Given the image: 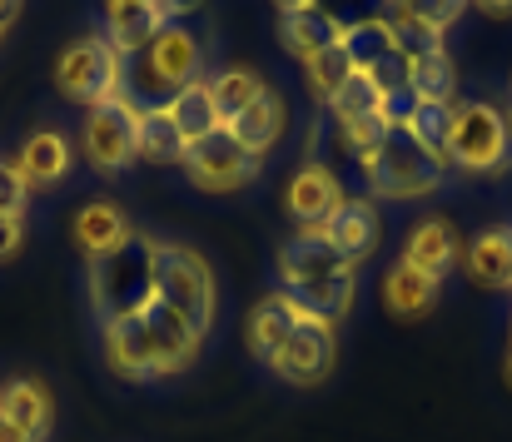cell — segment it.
I'll return each mask as SVG.
<instances>
[{"instance_id":"obj_1","label":"cell","mask_w":512,"mask_h":442,"mask_svg":"<svg viewBox=\"0 0 512 442\" xmlns=\"http://www.w3.org/2000/svg\"><path fill=\"white\" fill-rule=\"evenodd\" d=\"M279 284V294H289L299 308L339 323L358 298V269L324 239V229H299L279 249Z\"/></svg>"},{"instance_id":"obj_2","label":"cell","mask_w":512,"mask_h":442,"mask_svg":"<svg viewBox=\"0 0 512 442\" xmlns=\"http://www.w3.org/2000/svg\"><path fill=\"white\" fill-rule=\"evenodd\" d=\"M204 70V45L194 35V25L170 20L145 50L125 55V75H120V95L145 115V110H165L184 85H194Z\"/></svg>"},{"instance_id":"obj_3","label":"cell","mask_w":512,"mask_h":442,"mask_svg":"<svg viewBox=\"0 0 512 442\" xmlns=\"http://www.w3.org/2000/svg\"><path fill=\"white\" fill-rule=\"evenodd\" d=\"M155 264H160V239L130 229L120 244L90 259V308L95 318H135L155 303Z\"/></svg>"},{"instance_id":"obj_4","label":"cell","mask_w":512,"mask_h":442,"mask_svg":"<svg viewBox=\"0 0 512 442\" xmlns=\"http://www.w3.org/2000/svg\"><path fill=\"white\" fill-rule=\"evenodd\" d=\"M358 174L368 184V199H428L443 189V159L418 145L408 125H388Z\"/></svg>"},{"instance_id":"obj_5","label":"cell","mask_w":512,"mask_h":442,"mask_svg":"<svg viewBox=\"0 0 512 442\" xmlns=\"http://www.w3.org/2000/svg\"><path fill=\"white\" fill-rule=\"evenodd\" d=\"M155 298L189 323L194 338H209L214 313H219V284H214V269H209V259L199 249H189V244H160Z\"/></svg>"},{"instance_id":"obj_6","label":"cell","mask_w":512,"mask_h":442,"mask_svg":"<svg viewBox=\"0 0 512 442\" xmlns=\"http://www.w3.org/2000/svg\"><path fill=\"white\" fill-rule=\"evenodd\" d=\"M448 164H458L463 174H503L512 164L508 110H498V105H488V100H463V105H453Z\"/></svg>"},{"instance_id":"obj_7","label":"cell","mask_w":512,"mask_h":442,"mask_svg":"<svg viewBox=\"0 0 512 442\" xmlns=\"http://www.w3.org/2000/svg\"><path fill=\"white\" fill-rule=\"evenodd\" d=\"M120 75H125V60L115 55V45L105 40V30L70 40L60 50V60H55V90L70 105H85V110L115 100L120 95Z\"/></svg>"},{"instance_id":"obj_8","label":"cell","mask_w":512,"mask_h":442,"mask_svg":"<svg viewBox=\"0 0 512 442\" xmlns=\"http://www.w3.org/2000/svg\"><path fill=\"white\" fill-rule=\"evenodd\" d=\"M334 363H339V323L299 308V323L284 338V348L269 363V373L279 383H289V388H319V383H329Z\"/></svg>"},{"instance_id":"obj_9","label":"cell","mask_w":512,"mask_h":442,"mask_svg":"<svg viewBox=\"0 0 512 442\" xmlns=\"http://www.w3.org/2000/svg\"><path fill=\"white\" fill-rule=\"evenodd\" d=\"M179 169L204 194H239V189H249L264 174V159H254L229 130H214V135H204V140H194L184 149Z\"/></svg>"},{"instance_id":"obj_10","label":"cell","mask_w":512,"mask_h":442,"mask_svg":"<svg viewBox=\"0 0 512 442\" xmlns=\"http://www.w3.org/2000/svg\"><path fill=\"white\" fill-rule=\"evenodd\" d=\"M85 159L100 174H120L140 159V110L115 95L85 115Z\"/></svg>"},{"instance_id":"obj_11","label":"cell","mask_w":512,"mask_h":442,"mask_svg":"<svg viewBox=\"0 0 512 442\" xmlns=\"http://www.w3.org/2000/svg\"><path fill=\"white\" fill-rule=\"evenodd\" d=\"M140 328H145V348H150V368H155V378L189 373V368L199 363L204 338H194V333H189V323H184L174 308H165L160 298L140 313Z\"/></svg>"},{"instance_id":"obj_12","label":"cell","mask_w":512,"mask_h":442,"mask_svg":"<svg viewBox=\"0 0 512 442\" xmlns=\"http://www.w3.org/2000/svg\"><path fill=\"white\" fill-rule=\"evenodd\" d=\"M343 199H348V194H343L339 174H334L324 159H304V164L289 174V189H284V204H289V214L299 219V229H324Z\"/></svg>"},{"instance_id":"obj_13","label":"cell","mask_w":512,"mask_h":442,"mask_svg":"<svg viewBox=\"0 0 512 442\" xmlns=\"http://www.w3.org/2000/svg\"><path fill=\"white\" fill-rule=\"evenodd\" d=\"M324 239L339 249L353 269H363V264L378 254V244H383V214H378V199H368V194H348L339 209H334V219L324 224Z\"/></svg>"},{"instance_id":"obj_14","label":"cell","mask_w":512,"mask_h":442,"mask_svg":"<svg viewBox=\"0 0 512 442\" xmlns=\"http://www.w3.org/2000/svg\"><path fill=\"white\" fill-rule=\"evenodd\" d=\"M458 249H463L458 229H453L448 219L428 214V219H418V224L408 229V239H403V264L418 269L423 279L443 284V279L453 274V264H458Z\"/></svg>"},{"instance_id":"obj_15","label":"cell","mask_w":512,"mask_h":442,"mask_svg":"<svg viewBox=\"0 0 512 442\" xmlns=\"http://www.w3.org/2000/svg\"><path fill=\"white\" fill-rule=\"evenodd\" d=\"M100 353H105V368H110L120 383H155L140 313H135V318H105V323H100Z\"/></svg>"},{"instance_id":"obj_16","label":"cell","mask_w":512,"mask_h":442,"mask_svg":"<svg viewBox=\"0 0 512 442\" xmlns=\"http://www.w3.org/2000/svg\"><path fill=\"white\" fill-rule=\"evenodd\" d=\"M463 269L478 289L488 294H512V224H488L468 239Z\"/></svg>"},{"instance_id":"obj_17","label":"cell","mask_w":512,"mask_h":442,"mask_svg":"<svg viewBox=\"0 0 512 442\" xmlns=\"http://www.w3.org/2000/svg\"><path fill=\"white\" fill-rule=\"evenodd\" d=\"M165 25H170V15L160 10V0H105V40L115 45L120 60L145 50Z\"/></svg>"},{"instance_id":"obj_18","label":"cell","mask_w":512,"mask_h":442,"mask_svg":"<svg viewBox=\"0 0 512 442\" xmlns=\"http://www.w3.org/2000/svg\"><path fill=\"white\" fill-rule=\"evenodd\" d=\"M294 323H299V303H294V298L289 294H264L254 308H249V328H244L249 353L269 368V363L279 358L284 338L294 333Z\"/></svg>"},{"instance_id":"obj_19","label":"cell","mask_w":512,"mask_h":442,"mask_svg":"<svg viewBox=\"0 0 512 442\" xmlns=\"http://www.w3.org/2000/svg\"><path fill=\"white\" fill-rule=\"evenodd\" d=\"M239 145L249 149L254 159H264L269 149L284 140V130H289V105H284V95H274V90H264L249 110H239L229 125H224Z\"/></svg>"},{"instance_id":"obj_20","label":"cell","mask_w":512,"mask_h":442,"mask_svg":"<svg viewBox=\"0 0 512 442\" xmlns=\"http://www.w3.org/2000/svg\"><path fill=\"white\" fill-rule=\"evenodd\" d=\"M0 418H10L25 438L45 442L50 438V423H55V403H50V388L40 378H10L0 388Z\"/></svg>"},{"instance_id":"obj_21","label":"cell","mask_w":512,"mask_h":442,"mask_svg":"<svg viewBox=\"0 0 512 442\" xmlns=\"http://www.w3.org/2000/svg\"><path fill=\"white\" fill-rule=\"evenodd\" d=\"M15 169L30 189H55L70 174V140L60 130H35L25 135V145L15 154Z\"/></svg>"},{"instance_id":"obj_22","label":"cell","mask_w":512,"mask_h":442,"mask_svg":"<svg viewBox=\"0 0 512 442\" xmlns=\"http://www.w3.org/2000/svg\"><path fill=\"white\" fill-rule=\"evenodd\" d=\"M438 294H443V284H433V279H423L418 269H408L403 259L383 274V284H378V298H383V308L393 313V318H423V313H433L438 308Z\"/></svg>"},{"instance_id":"obj_23","label":"cell","mask_w":512,"mask_h":442,"mask_svg":"<svg viewBox=\"0 0 512 442\" xmlns=\"http://www.w3.org/2000/svg\"><path fill=\"white\" fill-rule=\"evenodd\" d=\"M279 35H284V45H289V55L294 60H314L319 50H329V45H339V20L329 15V10H319V5H309V10H284L279 15Z\"/></svg>"},{"instance_id":"obj_24","label":"cell","mask_w":512,"mask_h":442,"mask_svg":"<svg viewBox=\"0 0 512 442\" xmlns=\"http://www.w3.org/2000/svg\"><path fill=\"white\" fill-rule=\"evenodd\" d=\"M343 55L353 60V70L358 75H368V70H378L388 55H398V40H393V25H388V15H368V20H353L348 30L339 35Z\"/></svg>"},{"instance_id":"obj_25","label":"cell","mask_w":512,"mask_h":442,"mask_svg":"<svg viewBox=\"0 0 512 442\" xmlns=\"http://www.w3.org/2000/svg\"><path fill=\"white\" fill-rule=\"evenodd\" d=\"M165 115L174 120V130L184 135V145H194V140L224 130V120H219V110H214V100H209V80H204V75L174 95L170 105H165Z\"/></svg>"},{"instance_id":"obj_26","label":"cell","mask_w":512,"mask_h":442,"mask_svg":"<svg viewBox=\"0 0 512 442\" xmlns=\"http://www.w3.org/2000/svg\"><path fill=\"white\" fill-rule=\"evenodd\" d=\"M130 234V219H125V209L115 204V199H90L80 214H75V244L95 259V254H105L110 244H120Z\"/></svg>"},{"instance_id":"obj_27","label":"cell","mask_w":512,"mask_h":442,"mask_svg":"<svg viewBox=\"0 0 512 442\" xmlns=\"http://www.w3.org/2000/svg\"><path fill=\"white\" fill-rule=\"evenodd\" d=\"M408 90H413L418 105H453V95H458V65L448 60V50L408 60Z\"/></svg>"},{"instance_id":"obj_28","label":"cell","mask_w":512,"mask_h":442,"mask_svg":"<svg viewBox=\"0 0 512 442\" xmlns=\"http://www.w3.org/2000/svg\"><path fill=\"white\" fill-rule=\"evenodd\" d=\"M264 90H269L264 75H259V70H244V65H229V70H219V75L209 80V100H214V110H219L224 125H229L239 110H249Z\"/></svg>"},{"instance_id":"obj_29","label":"cell","mask_w":512,"mask_h":442,"mask_svg":"<svg viewBox=\"0 0 512 442\" xmlns=\"http://www.w3.org/2000/svg\"><path fill=\"white\" fill-rule=\"evenodd\" d=\"M304 75H309V95H314L319 105H329L358 70H353V60L343 55V45H329V50H319V55L304 65Z\"/></svg>"},{"instance_id":"obj_30","label":"cell","mask_w":512,"mask_h":442,"mask_svg":"<svg viewBox=\"0 0 512 442\" xmlns=\"http://www.w3.org/2000/svg\"><path fill=\"white\" fill-rule=\"evenodd\" d=\"M378 110H383V90L368 80V75H353L348 85H343L339 95L329 100V115H334V125H353V120H378Z\"/></svg>"},{"instance_id":"obj_31","label":"cell","mask_w":512,"mask_h":442,"mask_svg":"<svg viewBox=\"0 0 512 442\" xmlns=\"http://www.w3.org/2000/svg\"><path fill=\"white\" fill-rule=\"evenodd\" d=\"M184 135L174 130V120L165 110H145L140 115V154L160 159V164H184Z\"/></svg>"},{"instance_id":"obj_32","label":"cell","mask_w":512,"mask_h":442,"mask_svg":"<svg viewBox=\"0 0 512 442\" xmlns=\"http://www.w3.org/2000/svg\"><path fill=\"white\" fill-rule=\"evenodd\" d=\"M388 25H393V40H398V50H403L408 60L438 55V50H443V35H438L433 25H423L408 5H388Z\"/></svg>"},{"instance_id":"obj_33","label":"cell","mask_w":512,"mask_h":442,"mask_svg":"<svg viewBox=\"0 0 512 442\" xmlns=\"http://www.w3.org/2000/svg\"><path fill=\"white\" fill-rule=\"evenodd\" d=\"M448 125H453V105H418L413 120H408L413 140L428 149L433 159H443V164H448Z\"/></svg>"},{"instance_id":"obj_34","label":"cell","mask_w":512,"mask_h":442,"mask_svg":"<svg viewBox=\"0 0 512 442\" xmlns=\"http://www.w3.org/2000/svg\"><path fill=\"white\" fill-rule=\"evenodd\" d=\"M423 25H433L438 35H448L458 20H463V10H468V0H403Z\"/></svg>"},{"instance_id":"obj_35","label":"cell","mask_w":512,"mask_h":442,"mask_svg":"<svg viewBox=\"0 0 512 442\" xmlns=\"http://www.w3.org/2000/svg\"><path fill=\"white\" fill-rule=\"evenodd\" d=\"M25 194L30 184L20 179L15 159H0V214H25Z\"/></svg>"},{"instance_id":"obj_36","label":"cell","mask_w":512,"mask_h":442,"mask_svg":"<svg viewBox=\"0 0 512 442\" xmlns=\"http://www.w3.org/2000/svg\"><path fill=\"white\" fill-rule=\"evenodd\" d=\"M413 110H418L413 90H388V95H383V110H378V120H383V125H408V120H413Z\"/></svg>"},{"instance_id":"obj_37","label":"cell","mask_w":512,"mask_h":442,"mask_svg":"<svg viewBox=\"0 0 512 442\" xmlns=\"http://www.w3.org/2000/svg\"><path fill=\"white\" fill-rule=\"evenodd\" d=\"M25 244V214H0V259H15Z\"/></svg>"},{"instance_id":"obj_38","label":"cell","mask_w":512,"mask_h":442,"mask_svg":"<svg viewBox=\"0 0 512 442\" xmlns=\"http://www.w3.org/2000/svg\"><path fill=\"white\" fill-rule=\"evenodd\" d=\"M204 0H160V10L170 15V20H184V15H194Z\"/></svg>"},{"instance_id":"obj_39","label":"cell","mask_w":512,"mask_h":442,"mask_svg":"<svg viewBox=\"0 0 512 442\" xmlns=\"http://www.w3.org/2000/svg\"><path fill=\"white\" fill-rule=\"evenodd\" d=\"M468 5H478L483 15H498V20H503V15H512V0H468Z\"/></svg>"},{"instance_id":"obj_40","label":"cell","mask_w":512,"mask_h":442,"mask_svg":"<svg viewBox=\"0 0 512 442\" xmlns=\"http://www.w3.org/2000/svg\"><path fill=\"white\" fill-rule=\"evenodd\" d=\"M20 5H25V0H0V30H10V25H15Z\"/></svg>"},{"instance_id":"obj_41","label":"cell","mask_w":512,"mask_h":442,"mask_svg":"<svg viewBox=\"0 0 512 442\" xmlns=\"http://www.w3.org/2000/svg\"><path fill=\"white\" fill-rule=\"evenodd\" d=\"M0 442H35V438H25V433L10 423V418H0Z\"/></svg>"},{"instance_id":"obj_42","label":"cell","mask_w":512,"mask_h":442,"mask_svg":"<svg viewBox=\"0 0 512 442\" xmlns=\"http://www.w3.org/2000/svg\"><path fill=\"white\" fill-rule=\"evenodd\" d=\"M284 10H309V5H319V0H279Z\"/></svg>"},{"instance_id":"obj_43","label":"cell","mask_w":512,"mask_h":442,"mask_svg":"<svg viewBox=\"0 0 512 442\" xmlns=\"http://www.w3.org/2000/svg\"><path fill=\"white\" fill-rule=\"evenodd\" d=\"M503 373H508V388H512V343H508V363H503Z\"/></svg>"},{"instance_id":"obj_44","label":"cell","mask_w":512,"mask_h":442,"mask_svg":"<svg viewBox=\"0 0 512 442\" xmlns=\"http://www.w3.org/2000/svg\"><path fill=\"white\" fill-rule=\"evenodd\" d=\"M508 125H512V105H508Z\"/></svg>"},{"instance_id":"obj_45","label":"cell","mask_w":512,"mask_h":442,"mask_svg":"<svg viewBox=\"0 0 512 442\" xmlns=\"http://www.w3.org/2000/svg\"><path fill=\"white\" fill-rule=\"evenodd\" d=\"M388 5H403V0H388Z\"/></svg>"},{"instance_id":"obj_46","label":"cell","mask_w":512,"mask_h":442,"mask_svg":"<svg viewBox=\"0 0 512 442\" xmlns=\"http://www.w3.org/2000/svg\"><path fill=\"white\" fill-rule=\"evenodd\" d=\"M0 35H5V30H0Z\"/></svg>"}]
</instances>
